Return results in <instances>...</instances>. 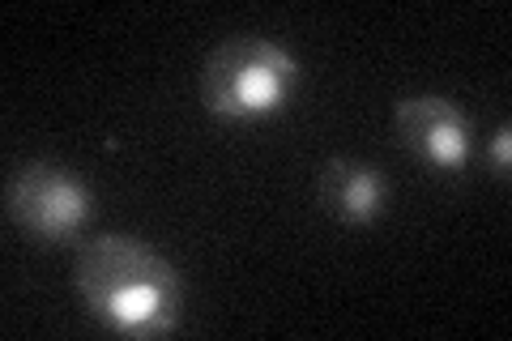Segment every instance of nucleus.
Here are the masks:
<instances>
[{"mask_svg": "<svg viewBox=\"0 0 512 341\" xmlns=\"http://www.w3.org/2000/svg\"><path fill=\"white\" fill-rule=\"evenodd\" d=\"M77 290L116 333H171L184 307V282L154 248L133 235H94L77 252Z\"/></svg>", "mask_w": 512, "mask_h": 341, "instance_id": "f257e3e1", "label": "nucleus"}, {"mask_svg": "<svg viewBox=\"0 0 512 341\" xmlns=\"http://www.w3.org/2000/svg\"><path fill=\"white\" fill-rule=\"evenodd\" d=\"M299 60L269 39H231L201 69V99L222 120L269 116L295 90Z\"/></svg>", "mask_w": 512, "mask_h": 341, "instance_id": "f03ea898", "label": "nucleus"}, {"mask_svg": "<svg viewBox=\"0 0 512 341\" xmlns=\"http://www.w3.org/2000/svg\"><path fill=\"white\" fill-rule=\"evenodd\" d=\"M5 209L13 226H22L30 239L56 243L69 239L90 218V188L73 171L56 162H26L9 175L5 184Z\"/></svg>", "mask_w": 512, "mask_h": 341, "instance_id": "7ed1b4c3", "label": "nucleus"}, {"mask_svg": "<svg viewBox=\"0 0 512 341\" xmlns=\"http://www.w3.org/2000/svg\"><path fill=\"white\" fill-rule=\"evenodd\" d=\"M397 137L414 154L431 162L440 171H453L470 158V116L461 111L453 99H440V94H414V99L397 103Z\"/></svg>", "mask_w": 512, "mask_h": 341, "instance_id": "20e7f679", "label": "nucleus"}, {"mask_svg": "<svg viewBox=\"0 0 512 341\" xmlns=\"http://www.w3.org/2000/svg\"><path fill=\"white\" fill-rule=\"evenodd\" d=\"M320 201L333 218L363 226L384 209V175L359 158H329L320 167Z\"/></svg>", "mask_w": 512, "mask_h": 341, "instance_id": "39448f33", "label": "nucleus"}, {"mask_svg": "<svg viewBox=\"0 0 512 341\" xmlns=\"http://www.w3.org/2000/svg\"><path fill=\"white\" fill-rule=\"evenodd\" d=\"M487 158H491V167H495V171L508 175V124H500V133H495Z\"/></svg>", "mask_w": 512, "mask_h": 341, "instance_id": "423d86ee", "label": "nucleus"}]
</instances>
